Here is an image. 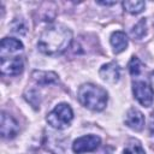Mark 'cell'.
<instances>
[{
    "label": "cell",
    "mask_w": 154,
    "mask_h": 154,
    "mask_svg": "<svg viewBox=\"0 0 154 154\" xmlns=\"http://www.w3.org/2000/svg\"><path fill=\"white\" fill-rule=\"evenodd\" d=\"M0 70L5 76H18L24 70V61L22 55L11 57V58H1L0 59Z\"/></svg>",
    "instance_id": "52a82bcc"
},
{
    "label": "cell",
    "mask_w": 154,
    "mask_h": 154,
    "mask_svg": "<svg viewBox=\"0 0 154 154\" xmlns=\"http://www.w3.org/2000/svg\"><path fill=\"white\" fill-rule=\"evenodd\" d=\"M72 42V31L64 24L46 28L37 41V48L46 55H58L65 52Z\"/></svg>",
    "instance_id": "6da1fadb"
},
{
    "label": "cell",
    "mask_w": 154,
    "mask_h": 154,
    "mask_svg": "<svg viewBox=\"0 0 154 154\" xmlns=\"http://www.w3.org/2000/svg\"><path fill=\"white\" fill-rule=\"evenodd\" d=\"M19 132L18 122L7 112H1V137L5 140L14 138Z\"/></svg>",
    "instance_id": "ba28073f"
},
{
    "label": "cell",
    "mask_w": 154,
    "mask_h": 154,
    "mask_svg": "<svg viewBox=\"0 0 154 154\" xmlns=\"http://www.w3.org/2000/svg\"><path fill=\"white\" fill-rule=\"evenodd\" d=\"M24 97L35 109H37L40 107V102H41L40 100L41 99H40L38 91L36 89H26L25 93H24Z\"/></svg>",
    "instance_id": "2e32d148"
},
{
    "label": "cell",
    "mask_w": 154,
    "mask_h": 154,
    "mask_svg": "<svg viewBox=\"0 0 154 154\" xmlns=\"http://www.w3.org/2000/svg\"><path fill=\"white\" fill-rule=\"evenodd\" d=\"M77 97L82 106L95 112L105 109L108 102V94L106 89L93 83L82 84L77 90Z\"/></svg>",
    "instance_id": "7a4b0ae2"
},
{
    "label": "cell",
    "mask_w": 154,
    "mask_h": 154,
    "mask_svg": "<svg viewBox=\"0 0 154 154\" xmlns=\"http://www.w3.org/2000/svg\"><path fill=\"white\" fill-rule=\"evenodd\" d=\"M149 132L154 136V112L150 113V117H149Z\"/></svg>",
    "instance_id": "d6986e66"
},
{
    "label": "cell",
    "mask_w": 154,
    "mask_h": 154,
    "mask_svg": "<svg viewBox=\"0 0 154 154\" xmlns=\"http://www.w3.org/2000/svg\"><path fill=\"white\" fill-rule=\"evenodd\" d=\"M122 5H123L124 11H126L130 14H138L146 7L144 1H123Z\"/></svg>",
    "instance_id": "4fadbf2b"
},
{
    "label": "cell",
    "mask_w": 154,
    "mask_h": 154,
    "mask_svg": "<svg viewBox=\"0 0 154 154\" xmlns=\"http://www.w3.org/2000/svg\"><path fill=\"white\" fill-rule=\"evenodd\" d=\"M97 4L103 5V6H112V5H116L117 2L116 1H111V2H108V1H97Z\"/></svg>",
    "instance_id": "44dd1931"
},
{
    "label": "cell",
    "mask_w": 154,
    "mask_h": 154,
    "mask_svg": "<svg viewBox=\"0 0 154 154\" xmlns=\"http://www.w3.org/2000/svg\"><path fill=\"white\" fill-rule=\"evenodd\" d=\"M132 94L135 99L143 106L150 107L154 100V93L152 88L143 81H134L132 82Z\"/></svg>",
    "instance_id": "5b68a950"
},
{
    "label": "cell",
    "mask_w": 154,
    "mask_h": 154,
    "mask_svg": "<svg viewBox=\"0 0 154 154\" xmlns=\"http://www.w3.org/2000/svg\"><path fill=\"white\" fill-rule=\"evenodd\" d=\"M73 119V111L69 103H58L46 117L47 123L57 130L66 129Z\"/></svg>",
    "instance_id": "3957f363"
},
{
    "label": "cell",
    "mask_w": 154,
    "mask_h": 154,
    "mask_svg": "<svg viewBox=\"0 0 154 154\" xmlns=\"http://www.w3.org/2000/svg\"><path fill=\"white\" fill-rule=\"evenodd\" d=\"M109 42H111V46L113 48V52L116 54H119L126 49L129 40H128V36L125 32L118 30V31L112 32V35L109 37Z\"/></svg>",
    "instance_id": "8fae6325"
},
{
    "label": "cell",
    "mask_w": 154,
    "mask_h": 154,
    "mask_svg": "<svg viewBox=\"0 0 154 154\" xmlns=\"http://www.w3.org/2000/svg\"><path fill=\"white\" fill-rule=\"evenodd\" d=\"M123 154H146V152L138 141L132 140L126 144Z\"/></svg>",
    "instance_id": "e0dca14e"
},
{
    "label": "cell",
    "mask_w": 154,
    "mask_h": 154,
    "mask_svg": "<svg viewBox=\"0 0 154 154\" xmlns=\"http://www.w3.org/2000/svg\"><path fill=\"white\" fill-rule=\"evenodd\" d=\"M144 122L146 120L143 113L135 107L129 108L128 112L125 113L124 123L128 128H130L134 131H141L144 128Z\"/></svg>",
    "instance_id": "9c48e42d"
},
{
    "label": "cell",
    "mask_w": 154,
    "mask_h": 154,
    "mask_svg": "<svg viewBox=\"0 0 154 154\" xmlns=\"http://www.w3.org/2000/svg\"><path fill=\"white\" fill-rule=\"evenodd\" d=\"M146 34H147V20L146 18H142L131 29V36L136 40H141Z\"/></svg>",
    "instance_id": "5bb4252c"
},
{
    "label": "cell",
    "mask_w": 154,
    "mask_h": 154,
    "mask_svg": "<svg viewBox=\"0 0 154 154\" xmlns=\"http://www.w3.org/2000/svg\"><path fill=\"white\" fill-rule=\"evenodd\" d=\"M24 51L23 43L14 37H4L0 43V59L19 57Z\"/></svg>",
    "instance_id": "8992f818"
},
{
    "label": "cell",
    "mask_w": 154,
    "mask_h": 154,
    "mask_svg": "<svg viewBox=\"0 0 154 154\" xmlns=\"http://www.w3.org/2000/svg\"><path fill=\"white\" fill-rule=\"evenodd\" d=\"M32 79L41 85H47V84H54L59 81V77L55 72L53 71H40V70H35L31 73Z\"/></svg>",
    "instance_id": "7c38bea8"
},
{
    "label": "cell",
    "mask_w": 154,
    "mask_h": 154,
    "mask_svg": "<svg viewBox=\"0 0 154 154\" xmlns=\"http://www.w3.org/2000/svg\"><path fill=\"white\" fill-rule=\"evenodd\" d=\"M101 144V138L97 135L89 134L76 138L72 143V152L75 154H84L94 152Z\"/></svg>",
    "instance_id": "277c9868"
},
{
    "label": "cell",
    "mask_w": 154,
    "mask_h": 154,
    "mask_svg": "<svg viewBox=\"0 0 154 154\" xmlns=\"http://www.w3.org/2000/svg\"><path fill=\"white\" fill-rule=\"evenodd\" d=\"M143 69H144L143 63L137 57H135V55L131 57V59H130V61L128 64V70H129L130 75L134 76V77H137V76H140L142 73Z\"/></svg>",
    "instance_id": "9a60e30c"
},
{
    "label": "cell",
    "mask_w": 154,
    "mask_h": 154,
    "mask_svg": "<svg viewBox=\"0 0 154 154\" xmlns=\"http://www.w3.org/2000/svg\"><path fill=\"white\" fill-rule=\"evenodd\" d=\"M99 75L102 78V81L111 83V84H114L120 79V67L117 63L109 61L107 64H103L100 67Z\"/></svg>",
    "instance_id": "30bf717a"
},
{
    "label": "cell",
    "mask_w": 154,
    "mask_h": 154,
    "mask_svg": "<svg viewBox=\"0 0 154 154\" xmlns=\"http://www.w3.org/2000/svg\"><path fill=\"white\" fill-rule=\"evenodd\" d=\"M12 31H14V32H17L19 35H24L26 32V28H25V25H24L22 19H19V20L17 19V20H14L12 23Z\"/></svg>",
    "instance_id": "ac0fdd59"
},
{
    "label": "cell",
    "mask_w": 154,
    "mask_h": 154,
    "mask_svg": "<svg viewBox=\"0 0 154 154\" xmlns=\"http://www.w3.org/2000/svg\"><path fill=\"white\" fill-rule=\"evenodd\" d=\"M149 81H150V88H152V90H153V93H154V71L150 72V75H149Z\"/></svg>",
    "instance_id": "ffe728a7"
}]
</instances>
